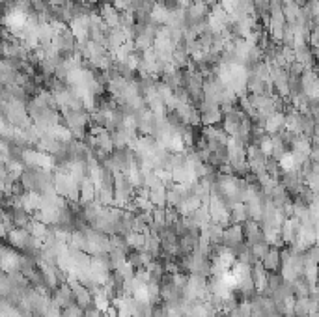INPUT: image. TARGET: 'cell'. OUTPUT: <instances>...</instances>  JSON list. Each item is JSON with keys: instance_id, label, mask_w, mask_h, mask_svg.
<instances>
[{"instance_id": "6da1fadb", "label": "cell", "mask_w": 319, "mask_h": 317, "mask_svg": "<svg viewBox=\"0 0 319 317\" xmlns=\"http://www.w3.org/2000/svg\"><path fill=\"white\" fill-rule=\"evenodd\" d=\"M260 263H262V267L265 269V272H278L280 271V263H282V260H280V248H276V246H269L267 254L260 260Z\"/></svg>"}, {"instance_id": "7a4b0ae2", "label": "cell", "mask_w": 319, "mask_h": 317, "mask_svg": "<svg viewBox=\"0 0 319 317\" xmlns=\"http://www.w3.org/2000/svg\"><path fill=\"white\" fill-rule=\"evenodd\" d=\"M263 131L267 134H274L284 131V112H274L273 116H269L263 123Z\"/></svg>"}, {"instance_id": "3957f363", "label": "cell", "mask_w": 319, "mask_h": 317, "mask_svg": "<svg viewBox=\"0 0 319 317\" xmlns=\"http://www.w3.org/2000/svg\"><path fill=\"white\" fill-rule=\"evenodd\" d=\"M149 202L153 207H166V187L165 185H157L153 189H149Z\"/></svg>"}, {"instance_id": "277c9868", "label": "cell", "mask_w": 319, "mask_h": 317, "mask_svg": "<svg viewBox=\"0 0 319 317\" xmlns=\"http://www.w3.org/2000/svg\"><path fill=\"white\" fill-rule=\"evenodd\" d=\"M95 138V148L99 149V151H103V153H112L114 149V144H112V136H110V131H103L101 134H97V136H93Z\"/></svg>"}, {"instance_id": "5b68a950", "label": "cell", "mask_w": 319, "mask_h": 317, "mask_svg": "<svg viewBox=\"0 0 319 317\" xmlns=\"http://www.w3.org/2000/svg\"><path fill=\"white\" fill-rule=\"evenodd\" d=\"M149 19L153 21L155 25H168V19H170V11L166 10L163 4H157L153 6V10H151V15H149Z\"/></svg>"}, {"instance_id": "8992f818", "label": "cell", "mask_w": 319, "mask_h": 317, "mask_svg": "<svg viewBox=\"0 0 319 317\" xmlns=\"http://www.w3.org/2000/svg\"><path fill=\"white\" fill-rule=\"evenodd\" d=\"M204 4H206L207 8H209V10H211L213 6H215V4H218V0H204Z\"/></svg>"}]
</instances>
